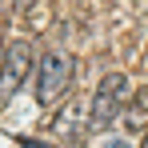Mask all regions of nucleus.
<instances>
[{"mask_svg":"<svg viewBox=\"0 0 148 148\" xmlns=\"http://www.w3.org/2000/svg\"><path fill=\"white\" fill-rule=\"evenodd\" d=\"M72 72H76V60L64 48L44 52L40 72H36V104H56V100L72 88Z\"/></svg>","mask_w":148,"mask_h":148,"instance_id":"obj_1","label":"nucleus"},{"mask_svg":"<svg viewBox=\"0 0 148 148\" xmlns=\"http://www.w3.org/2000/svg\"><path fill=\"white\" fill-rule=\"evenodd\" d=\"M124 92H128V76H124V72H108L104 80H100L96 96H92V116H88V124H92L96 132H100V128H108V124L116 120Z\"/></svg>","mask_w":148,"mask_h":148,"instance_id":"obj_2","label":"nucleus"},{"mask_svg":"<svg viewBox=\"0 0 148 148\" xmlns=\"http://www.w3.org/2000/svg\"><path fill=\"white\" fill-rule=\"evenodd\" d=\"M28 68H32V44L28 40H12L4 48V68H0V92L12 96L20 84H24Z\"/></svg>","mask_w":148,"mask_h":148,"instance_id":"obj_3","label":"nucleus"},{"mask_svg":"<svg viewBox=\"0 0 148 148\" xmlns=\"http://www.w3.org/2000/svg\"><path fill=\"white\" fill-rule=\"evenodd\" d=\"M20 144H24V148H48V144H32V140H20Z\"/></svg>","mask_w":148,"mask_h":148,"instance_id":"obj_4","label":"nucleus"},{"mask_svg":"<svg viewBox=\"0 0 148 148\" xmlns=\"http://www.w3.org/2000/svg\"><path fill=\"white\" fill-rule=\"evenodd\" d=\"M0 68H4V44H0Z\"/></svg>","mask_w":148,"mask_h":148,"instance_id":"obj_5","label":"nucleus"},{"mask_svg":"<svg viewBox=\"0 0 148 148\" xmlns=\"http://www.w3.org/2000/svg\"><path fill=\"white\" fill-rule=\"evenodd\" d=\"M140 148H148V136H144V144H140Z\"/></svg>","mask_w":148,"mask_h":148,"instance_id":"obj_6","label":"nucleus"}]
</instances>
